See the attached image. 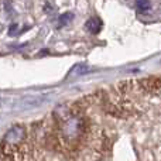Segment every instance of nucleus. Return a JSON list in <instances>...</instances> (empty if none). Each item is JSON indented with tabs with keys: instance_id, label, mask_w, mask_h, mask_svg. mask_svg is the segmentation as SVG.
<instances>
[{
	"instance_id": "nucleus-1",
	"label": "nucleus",
	"mask_w": 161,
	"mask_h": 161,
	"mask_svg": "<svg viewBox=\"0 0 161 161\" xmlns=\"http://www.w3.org/2000/svg\"><path fill=\"white\" fill-rule=\"evenodd\" d=\"M27 131L23 126H13L7 130L2 140V154L6 161H23L25 156Z\"/></svg>"
},
{
	"instance_id": "nucleus-2",
	"label": "nucleus",
	"mask_w": 161,
	"mask_h": 161,
	"mask_svg": "<svg viewBox=\"0 0 161 161\" xmlns=\"http://www.w3.org/2000/svg\"><path fill=\"white\" fill-rule=\"evenodd\" d=\"M85 27L89 33L97 34L100 31V28H102V21H100V19H97V17H92V19H89L88 21H86Z\"/></svg>"
},
{
	"instance_id": "nucleus-3",
	"label": "nucleus",
	"mask_w": 161,
	"mask_h": 161,
	"mask_svg": "<svg viewBox=\"0 0 161 161\" xmlns=\"http://www.w3.org/2000/svg\"><path fill=\"white\" fill-rule=\"evenodd\" d=\"M88 71H89V67L86 64H78V65H75V67H74L72 69L69 71L68 76H79V75H83V74H86Z\"/></svg>"
},
{
	"instance_id": "nucleus-4",
	"label": "nucleus",
	"mask_w": 161,
	"mask_h": 161,
	"mask_svg": "<svg viewBox=\"0 0 161 161\" xmlns=\"http://www.w3.org/2000/svg\"><path fill=\"white\" fill-rule=\"evenodd\" d=\"M136 6L139 7V10L146 11L151 7V3H150V0H136Z\"/></svg>"
},
{
	"instance_id": "nucleus-5",
	"label": "nucleus",
	"mask_w": 161,
	"mask_h": 161,
	"mask_svg": "<svg viewBox=\"0 0 161 161\" xmlns=\"http://www.w3.org/2000/svg\"><path fill=\"white\" fill-rule=\"evenodd\" d=\"M72 19H74V14L72 13H69V11H68V13H64L62 16H59V24L65 25V24H68V23H69Z\"/></svg>"
},
{
	"instance_id": "nucleus-6",
	"label": "nucleus",
	"mask_w": 161,
	"mask_h": 161,
	"mask_svg": "<svg viewBox=\"0 0 161 161\" xmlns=\"http://www.w3.org/2000/svg\"><path fill=\"white\" fill-rule=\"evenodd\" d=\"M17 27H19L17 24H11V25H10V31H8V34H10V36H14V34H16Z\"/></svg>"
}]
</instances>
